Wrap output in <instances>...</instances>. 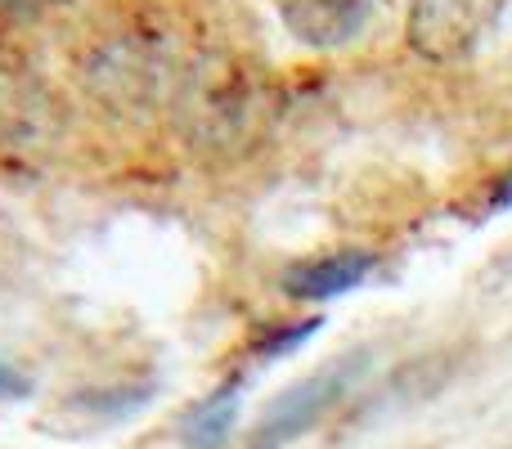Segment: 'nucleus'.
<instances>
[{
  "instance_id": "obj_1",
  "label": "nucleus",
  "mask_w": 512,
  "mask_h": 449,
  "mask_svg": "<svg viewBox=\"0 0 512 449\" xmlns=\"http://www.w3.org/2000/svg\"><path fill=\"white\" fill-rule=\"evenodd\" d=\"M504 0H414L405 18V41L432 63H454L477 50Z\"/></svg>"
},
{
  "instance_id": "obj_2",
  "label": "nucleus",
  "mask_w": 512,
  "mask_h": 449,
  "mask_svg": "<svg viewBox=\"0 0 512 449\" xmlns=\"http://www.w3.org/2000/svg\"><path fill=\"white\" fill-rule=\"evenodd\" d=\"M351 378L355 373L346 369V364H337V369H324V373H315V378L288 387L279 400H270V405L261 409L248 449H283V445L297 441V436H306L310 427L324 423L328 409L346 396Z\"/></svg>"
},
{
  "instance_id": "obj_3",
  "label": "nucleus",
  "mask_w": 512,
  "mask_h": 449,
  "mask_svg": "<svg viewBox=\"0 0 512 449\" xmlns=\"http://www.w3.org/2000/svg\"><path fill=\"white\" fill-rule=\"evenodd\" d=\"M378 0H279V18L301 45L337 50L369 27Z\"/></svg>"
},
{
  "instance_id": "obj_4",
  "label": "nucleus",
  "mask_w": 512,
  "mask_h": 449,
  "mask_svg": "<svg viewBox=\"0 0 512 449\" xmlns=\"http://www.w3.org/2000/svg\"><path fill=\"white\" fill-rule=\"evenodd\" d=\"M373 270V252L346 247V252H328V256H310L283 270V292L297 301H328L342 292L360 288Z\"/></svg>"
},
{
  "instance_id": "obj_5",
  "label": "nucleus",
  "mask_w": 512,
  "mask_h": 449,
  "mask_svg": "<svg viewBox=\"0 0 512 449\" xmlns=\"http://www.w3.org/2000/svg\"><path fill=\"white\" fill-rule=\"evenodd\" d=\"M234 418H239V378H230L203 405H194V414L180 423V432L194 449H221L234 432Z\"/></svg>"
},
{
  "instance_id": "obj_6",
  "label": "nucleus",
  "mask_w": 512,
  "mask_h": 449,
  "mask_svg": "<svg viewBox=\"0 0 512 449\" xmlns=\"http://www.w3.org/2000/svg\"><path fill=\"white\" fill-rule=\"evenodd\" d=\"M315 333H319V319H297V324H274V328H265V333L252 342V355H261V360H270V355H288V351H297L301 342H310Z\"/></svg>"
},
{
  "instance_id": "obj_7",
  "label": "nucleus",
  "mask_w": 512,
  "mask_h": 449,
  "mask_svg": "<svg viewBox=\"0 0 512 449\" xmlns=\"http://www.w3.org/2000/svg\"><path fill=\"white\" fill-rule=\"evenodd\" d=\"M486 207H490V212H504V207H512V171H508V176H499V185L486 194Z\"/></svg>"
},
{
  "instance_id": "obj_8",
  "label": "nucleus",
  "mask_w": 512,
  "mask_h": 449,
  "mask_svg": "<svg viewBox=\"0 0 512 449\" xmlns=\"http://www.w3.org/2000/svg\"><path fill=\"white\" fill-rule=\"evenodd\" d=\"M18 391H23V378H18L14 369H5V364H0V396H18Z\"/></svg>"
}]
</instances>
